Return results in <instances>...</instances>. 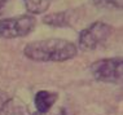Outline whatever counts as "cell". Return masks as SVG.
I'll list each match as a JSON object with an SVG mask.
<instances>
[{
    "label": "cell",
    "mask_w": 123,
    "mask_h": 115,
    "mask_svg": "<svg viewBox=\"0 0 123 115\" xmlns=\"http://www.w3.org/2000/svg\"><path fill=\"white\" fill-rule=\"evenodd\" d=\"M78 48L74 43L64 39H47L31 41L24 49V54L32 61L62 62L74 58Z\"/></svg>",
    "instance_id": "obj_1"
},
{
    "label": "cell",
    "mask_w": 123,
    "mask_h": 115,
    "mask_svg": "<svg viewBox=\"0 0 123 115\" xmlns=\"http://www.w3.org/2000/svg\"><path fill=\"white\" fill-rule=\"evenodd\" d=\"M91 74L96 80L104 83H118L123 74L122 57L104 58L91 65Z\"/></svg>",
    "instance_id": "obj_2"
},
{
    "label": "cell",
    "mask_w": 123,
    "mask_h": 115,
    "mask_svg": "<svg viewBox=\"0 0 123 115\" xmlns=\"http://www.w3.org/2000/svg\"><path fill=\"white\" fill-rule=\"evenodd\" d=\"M36 19L32 16H18L0 19V36L5 39L22 38L35 29Z\"/></svg>",
    "instance_id": "obj_3"
},
{
    "label": "cell",
    "mask_w": 123,
    "mask_h": 115,
    "mask_svg": "<svg viewBox=\"0 0 123 115\" xmlns=\"http://www.w3.org/2000/svg\"><path fill=\"white\" fill-rule=\"evenodd\" d=\"M111 27L104 22H93L79 34V48L82 51H93L109 39Z\"/></svg>",
    "instance_id": "obj_4"
},
{
    "label": "cell",
    "mask_w": 123,
    "mask_h": 115,
    "mask_svg": "<svg viewBox=\"0 0 123 115\" xmlns=\"http://www.w3.org/2000/svg\"><path fill=\"white\" fill-rule=\"evenodd\" d=\"M57 93L48 91H39L35 94V106L38 113H47L49 109H52L57 101Z\"/></svg>",
    "instance_id": "obj_5"
},
{
    "label": "cell",
    "mask_w": 123,
    "mask_h": 115,
    "mask_svg": "<svg viewBox=\"0 0 123 115\" xmlns=\"http://www.w3.org/2000/svg\"><path fill=\"white\" fill-rule=\"evenodd\" d=\"M0 115H30L26 105L18 98H8L0 109Z\"/></svg>",
    "instance_id": "obj_6"
},
{
    "label": "cell",
    "mask_w": 123,
    "mask_h": 115,
    "mask_svg": "<svg viewBox=\"0 0 123 115\" xmlns=\"http://www.w3.org/2000/svg\"><path fill=\"white\" fill-rule=\"evenodd\" d=\"M44 23L51 25L53 27H66L70 25L69 22V14L66 12H60V13H52L43 18Z\"/></svg>",
    "instance_id": "obj_7"
},
{
    "label": "cell",
    "mask_w": 123,
    "mask_h": 115,
    "mask_svg": "<svg viewBox=\"0 0 123 115\" xmlns=\"http://www.w3.org/2000/svg\"><path fill=\"white\" fill-rule=\"evenodd\" d=\"M26 9L32 14H40L44 13L51 5L52 0H24Z\"/></svg>",
    "instance_id": "obj_8"
},
{
    "label": "cell",
    "mask_w": 123,
    "mask_h": 115,
    "mask_svg": "<svg viewBox=\"0 0 123 115\" xmlns=\"http://www.w3.org/2000/svg\"><path fill=\"white\" fill-rule=\"evenodd\" d=\"M32 115H69V110L65 107H52L47 113H35Z\"/></svg>",
    "instance_id": "obj_9"
},
{
    "label": "cell",
    "mask_w": 123,
    "mask_h": 115,
    "mask_svg": "<svg viewBox=\"0 0 123 115\" xmlns=\"http://www.w3.org/2000/svg\"><path fill=\"white\" fill-rule=\"evenodd\" d=\"M95 4L97 5H101V6H109V5H113L115 8H122V4L123 1L122 0H93Z\"/></svg>",
    "instance_id": "obj_10"
},
{
    "label": "cell",
    "mask_w": 123,
    "mask_h": 115,
    "mask_svg": "<svg viewBox=\"0 0 123 115\" xmlns=\"http://www.w3.org/2000/svg\"><path fill=\"white\" fill-rule=\"evenodd\" d=\"M6 101H8V96H6V93L0 92V109L3 107V105H4Z\"/></svg>",
    "instance_id": "obj_11"
},
{
    "label": "cell",
    "mask_w": 123,
    "mask_h": 115,
    "mask_svg": "<svg viewBox=\"0 0 123 115\" xmlns=\"http://www.w3.org/2000/svg\"><path fill=\"white\" fill-rule=\"evenodd\" d=\"M6 1H8V0H0V14H1L3 9H4V6H5V4H6Z\"/></svg>",
    "instance_id": "obj_12"
}]
</instances>
